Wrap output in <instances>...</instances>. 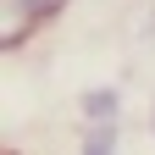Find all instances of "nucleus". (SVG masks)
I'll return each instance as SVG.
<instances>
[{
    "instance_id": "nucleus-1",
    "label": "nucleus",
    "mask_w": 155,
    "mask_h": 155,
    "mask_svg": "<svg viewBox=\"0 0 155 155\" xmlns=\"http://www.w3.org/2000/svg\"><path fill=\"white\" fill-rule=\"evenodd\" d=\"M61 6H67V0H6V28H0V33H6V50H17L22 39H33V28L50 22Z\"/></svg>"
},
{
    "instance_id": "nucleus-2",
    "label": "nucleus",
    "mask_w": 155,
    "mask_h": 155,
    "mask_svg": "<svg viewBox=\"0 0 155 155\" xmlns=\"http://www.w3.org/2000/svg\"><path fill=\"white\" fill-rule=\"evenodd\" d=\"M83 116H89V127H116V89L83 94Z\"/></svg>"
},
{
    "instance_id": "nucleus-3",
    "label": "nucleus",
    "mask_w": 155,
    "mask_h": 155,
    "mask_svg": "<svg viewBox=\"0 0 155 155\" xmlns=\"http://www.w3.org/2000/svg\"><path fill=\"white\" fill-rule=\"evenodd\" d=\"M83 155H116V127H89Z\"/></svg>"
}]
</instances>
